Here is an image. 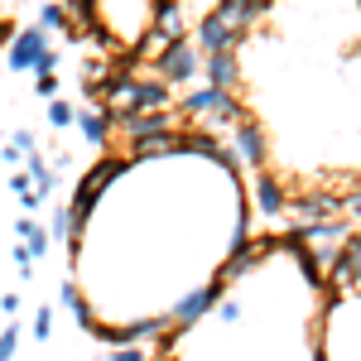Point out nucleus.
I'll list each match as a JSON object with an SVG mask.
<instances>
[{"label": "nucleus", "instance_id": "1", "mask_svg": "<svg viewBox=\"0 0 361 361\" xmlns=\"http://www.w3.org/2000/svg\"><path fill=\"white\" fill-rule=\"evenodd\" d=\"M260 15H265V0H217V10L197 29L202 54H236V44L246 39V29Z\"/></svg>", "mask_w": 361, "mask_h": 361}, {"label": "nucleus", "instance_id": "2", "mask_svg": "<svg viewBox=\"0 0 361 361\" xmlns=\"http://www.w3.org/2000/svg\"><path fill=\"white\" fill-rule=\"evenodd\" d=\"M357 231L347 222H308V226H299L294 231V246L304 250V260H308V270H313V279L318 275H328L337 260H342V250H347V241H352Z\"/></svg>", "mask_w": 361, "mask_h": 361}, {"label": "nucleus", "instance_id": "3", "mask_svg": "<svg viewBox=\"0 0 361 361\" xmlns=\"http://www.w3.org/2000/svg\"><path fill=\"white\" fill-rule=\"evenodd\" d=\"M145 87H149V78H130V73H116L111 82L97 92V97H102V111L111 116V121H121V116L140 111V106H145Z\"/></svg>", "mask_w": 361, "mask_h": 361}, {"label": "nucleus", "instance_id": "4", "mask_svg": "<svg viewBox=\"0 0 361 361\" xmlns=\"http://www.w3.org/2000/svg\"><path fill=\"white\" fill-rule=\"evenodd\" d=\"M121 169H126L121 159H102V164H97V169H92V173L82 178V183H78V197H73V226H78V236H82V222L92 217V207H97L102 188L121 178Z\"/></svg>", "mask_w": 361, "mask_h": 361}, {"label": "nucleus", "instance_id": "5", "mask_svg": "<svg viewBox=\"0 0 361 361\" xmlns=\"http://www.w3.org/2000/svg\"><path fill=\"white\" fill-rule=\"evenodd\" d=\"M10 68H34V73H54V54H49V39H44V29H20L15 39H10Z\"/></svg>", "mask_w": 361, "mask_h": 361}, {"label": "nucleus", "instance_id": "6", "mask_svg": "<svg viewBox=\"0 0 361 361\" xmlns=\"http://www.w3.org/2000/svg\"><path fill=\"white\" fill-rule=\"evenodd\" d=\"M183 116H197V121H217V126H231L236 121V102H231V92L222 87H202L193 97H183Z\"/></svg>", "mask_w": 361, "mask_h": 361}, {"label": "nucleus", "instance_id": "7", "mask_svg": "<svg viewBox=\"0 0 361 361\" xmlns=\"http://www.w3.org/2000/svg\"><path fill=\"white\" fill-rule=\"evenodd\" d=\"M116 130L130 140H145V135H159V130H173V116H169V106H140V111H130V116H121L116 121Z\"/></svg>", "mask_w": 361, "mask_h": 361}, {"label": "nucleus", "instance_id": "8", "mask_svg": "<svg viewBox=\"0 0 361 361\" xmlns=\"http://www.w3.org/2000/svg\"><path fill=\"white\" fill-rule=\"evenodd\" d=\"M159 78H164V82H188V78H197V49L188 44V39H178V44L164 54Z\"/></svg>", "mask_w": 361, "mask_h": 361}, {"label": "nucleus", "instance_id": "9", "mask_svg": "<svg viewBox=\"0 0 361 361\" xmlns=\"http://www.w3.org/2000/svg\"><path fill=\"white\" fill-rule=\"evenodd\" d=\"M328 279H333V289H361V236L347 241V250H342V260L328 270Z\"/></svg>", "mask_w": 361, "mask_h": 361}, {"label": "nucleus", "instance_id": "10", "mask_svg": "<svg viewBox=\"0 0 361 361\" xmlns=\"http://www.w3.org/2000/svg\"><path fill=\"white\" fill-rule=\"evenodd\" d=\"M217 304V284H207V289H193L188 299H178V308H173V328H188V323H197L207 308Z\"/></svg>", "mask_w": 361, "mask_h": 361}, {"label": "nucleus", "instance_id": "11", "mask_svg": "<svg viewBox=\"0 0 361 361\" xmlns=\"http://www.w3.org/2000/svg\"><path fill=\"white\" fill-rule=\"evenodd\" d=\"M140 159H159V154H183V130H159V135L135 140Z\"/></svg>", "mask_w": 361, "mask_h": 361}, {"label": "nucleus", "instance_id": "12", "mask_svg": "<svg viewBox=\"0 0 361 361\" xmlns=\"http://www.w3.org/2000/svg\"><path fill=\"white\" fill-rule=\"evenodd\" d=\"M173 44H178V39H169L164 29H149L145 39H135V49H130V58H135V63H164V54L173 49Z\"/></svg>", "mask_w": 361, "mask_h": 361}, {"label": "nucleus", "instance_id": "13", "mask_svg": "<svg viewBox=\"0 0 361 361\" xmlns=\"http://www.w3.org/2000/svg\"><path fill=\"white\" fill-rule=\"evenodd\" d=\"M294 212L308 217V222H328V217H337V197L333 193H299L294 197Z\"/></svg>", "mask_w": 361, "mask_h": 361}, {"label": "nucleus", "instance_id": "14", "mask_svg": "<svg viewBox=\"0 0 361 361\" xmlns=\"http://www.w3.org/2000/svg\"><path fill=\"white\" fill-rule=\"evenodd\" d=\"M241 78V68H236V54H207V87H222L231 92Z\"/></svg>", "mask_w": 361, "mask_h": 361}, {"label": "nucleus", "instance_id": "15", "mask_svg": "<svg viewBox=\"0 0 361 361\" xmlns=\"http://www.w3.org/2000/svg\"><path fill=\"white\" fill-rule=\"evenodd\" d=\"M236 149L246 154V164H265V135H260V126H236Z\"/></svg>", "mask_w": 361, "mask_h": 361}, {"label": "nucleus", "instance_id": "16", "mask_svg": "<svg viewBox=\"0 0 361 361\" xmlns=\"http://www.w3.org/2000/svg\"><path fill=\"white\" fill-rule=\"evenodd\" d=\"M63 10H68V34H82L97 25V0H63Z\"/></svg>", "mask_w": 361, "mask_h": 361}, {"label": "nucleus", "instance_id": "17", "mask_svg": "<svg viewBox=\"0 0 361 361\" xmlns=\"http://www.w3.org/2000/svg\"><path fill=\"white\" fill-rule=\"evenodd\" d=\"M154 29H164L169 39H183V10L173 0H159L154 5Z\"/></svg>", "mask_w": 361, "mask_h": 361}, {"label": "nucleus", "instance_id": "18", "mask_svg": "<svg viewBox=\"0 0 361 361\" xmlns=\"http://www.w3.org/2000/svg\"><path fill=\"white\" fill-rule=\"evenodd\" d=\"M78 126H82V135L92 140V145H106V135H111L116 121L106 111H82V116H78Z\"/></svg>", "mask_w": 361, "mask_h": 361}, {"label": "nucleus", "instance_id": "19", "mask_svg": "<svg viewBox=\"0 0 361 361\" xmlns=\"http://www.w3.org/2000/svg\"><path fill=\"white\" fill-rule=\"evenodd\" d=\"M265 250H270V241H260V246H241L236 250V255H231V260H226V270H222V279H241L250 270V265H255V260H260V255H265Z\"/></svg>", "mask_w": 361, "mask_h": 361}, {"label": "nucleus", "instance_id": "20", "mask_svg": "<svg viewBox=\"0 0 361 361\" xmlns=\"http://www.w3.org/2000/svg\"><path fill=\"white\" fill-rule=\"evenodd\" d=\"M15 236H20V241L29 246V255H34V260H39L44 250H49V231H44V226L34 222V217H25V222L15 226Z\"/></svg>", "mask_w": 361, "mask_h": 361}, {"label": "nucleus", "instance_id": "21", "mask_svg": "<svg viewBox=\"0 0 361 361\" xmlns=\"http://www.w3.org/2000/svg\"><path fill=\"white\" fill-rule=\"evenodd\" d=\"M25 173H29V178H34V193H39V197H49V193H54V169L44 164V159H39V154H29Z\"/></svg>", "mask_w": 361, "mask_h": 361}, {"label": "nucleus", "instance_id": "22", "mask_svg": "<svg viewBox=\"0 0 361 361\" xmlns=\"http://www.w3.org/2000/svg\"><path fill=\"white\" fill-rule=\"evenodd\" d=\"M10 193L20 197V202H25V207H39V202H44V197L34 193V178H29L25 169H15V178H10Z\"/></svg>", "mask_w": 361, "mask_h": 361}, {"label": "nucleus", "instance_id": "23", "mask_svg": "<svg viewBox=\"0 0 361 361\" xmlns=\"http://www.w3.org/2000/svg\"><path fill=\"white\" fill-rule=\"evenodd\" d=\"M260 207H265V212H284V193H279V183L270 173L260 178Z\"/></svg>", "mask_w": 361, "mask_h": 361}, {"label": "nucleus", "instance_id": "24", "mask_svg": "<svg viewBox=\"0 0 361 361\" xmlns=\"http://www.w3.org/2000/svg\"><path fill=\"white\" fill-rule=\"evenodd\" d=\"M39 29H44V34H49V29H68V10H63V5H44V10H39Z\"/></svg>", "mask_w": 361, "mask_h": 361}, {"label": "nucleus", "instance_id": "25", "mask_svg": "<svg viewBox=\"0 0 361 361\" xmlns=\"http://www.w3.org/2000/svg\"><path fill=\"white\" fill-rule=\"evenodd\" d=\"M49 121H54V126H73V121H78V111H73V106H68V102H49Z\"/></svg>", "mask_w": 361, "mask_h": 361}, {"label": "nucleus", "instance_id": "26", "mask_svg": "<svg viewBox=\"0 0 361 361\" xmlns=\"http://www.w3.org/2000/svg\"><path fill=\"white\" fill-rule=\"evenodd\" d=\"M49 333H54V308H39V318H34V337L49 342Z\"/></svg>", "mask_w": 361, "mask_h": 361}, {"label": "nucleus", "instance_id": "27", "mask_svg": "<svg viewBox=\"0 0 361 361\" xmlns=\"http://www.w3.org/2000/svg\"><path fill=\"white\" fill-rule=\"evenodd\" d=\"M15 347H20V328H5V333H0V361L15 357Z\"/></svg>", "mask_w": 361, "mask_h": 361}, {"label": "nucleus", "instance_id": "28", "mask_svg": "<svg viewBox=\"0 0 361 361\" xmlns=\"http://www.w3.org/2000/svg\"><path fill=\"white\" fill-rule=\"evenodd\" d=\"M39 97H58V78L54 73H39Z\"/></svg>", "mask_w": 361, "mask_h": 361}, {"label": "nucleus", "instance_id": "29", "mask_svg": "<svg viewBox=\"0 0 361 361\" xmlns=\"http://www.w3.org/2000/svg\"><path fill=\"white\" fill-rule=\"evenodd\" d=\"M111 361H145V352H140V347H116Z\"/></svg>", "mask_w": 361, "mask_h": 361}, {"label": "nucleus", "instance_id": "30", "mask_svg": "<svg viewBox=\"0 0 361 361\" xmlns=\"http://www.w3.org/2000/svg\"><path fill=\"white\" fill-rule=\"evenodd\" d=\"M0 313H10V318H15V313H20V294H5V299H0Z\"/></svg>", "mask_w": 361, "mask_h": 361}, {"label": "nucleus", "instance_id": "31", "mask_svg": "<svg viewBox=\"0 0 361 361\" xmlns=\"http://www.w3.org/2000/svg\"><path fill=\"white\" fill-rule=\"evenodd\" d=\"M347 212H352V217H361V193H352V197H347Z\"/></svg>", "mask_w": 361, "mask_h": 361}]
</instances>
